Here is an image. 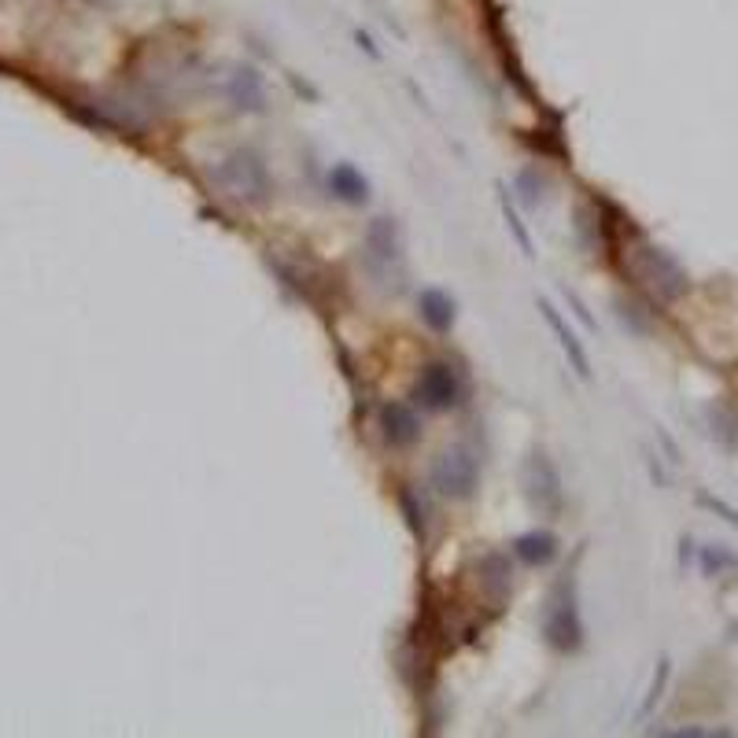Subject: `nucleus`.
Masks as SVG:
<instances>
[{"instance_id": "nucleus-2", "label": "nucleus", "mask_w": 738, "mask_h": 738, "mask_svg": "<svg viewBox=\"0 0 738 738\" xmlns=\"http://www.w3.org/2000/svg\"><path fill=\"white\" fill-rule=\"evenodd\" d=\"M215 181L229 196H240V200H266L270 192L266 167H262V159L251 156V151H232L226 163L215 170Z\"/></svg>"}, {"instance_id": "nucleus-19", "label": "nucleus", "mask_w": 738, "mask_h": 738, "mask_svg": "<svg viewBox=\"0 0 738 738\" xmlns=\"http://www.w3.org/2000/svg\"><path fill=\"white\" fill-rule=\"evenodd\" d=\"M565 299H569V307L576 310V318H580V321H583V326H588L591 332H594V329H599V321H594V318L588 315V307H583V299H580V296H576V292H569V288H565Z\"/></svg>"}, {"instance_id": "nucleus-7", "label": "nucleus", "mask_w": 738, "mask_h": 738, "mask_svg": "<svg viewBox=\"0 0 738 738\" xmlns=\"http://www.w3.org/2000/svg\"><path fill=\"white\" fill-rule=\"evenodd\" d=\"M381 429H384V440H388L391 447H410V443L421 436L418 413H413L407 402H396V399L381 407Z\"/></svg>"}, {"instance_id": "nucleus-14", "label": "nucleus", "mask_w": 738, "mask_h": 738, "mask_svg": "<svg viewBox=\"0 0 738 738\" xmlns=\"http://www.w3.org/2000/svg\"><path fill=\"white\" fill-rule=\"evenodd\" d=\"M709 421H713V436L720 440L724 451H738V413L731 407H724V402H716L709 410Z\"/></svg>"}, {"instance_id": "nucleus-5", "label": "nucleus", "mask_w": 738, "mask_h": 738, "mask_svg": "<svg viewBox=\"0 0 738 738\" xmlns=\"http://www.w3.org/2000/svg\"><path fill=\"white\" fill-rule=\"evenodd\" d=\"M639 274L661 299H680L683 292L691 288V277H686L680 262H675L669 251L650 248V245L639 251Z\"/></svg>"}, {"instance_id": "nucleus-1", "label": "nucleus", "mask_w": 738, "mask_h": 738, "mask_svg": "<svg viewBox=\"0 0 738 738\" xmlns=\"http://www.w3.org/2000/svg\"><path fill=\"white\" fill-rule=\"evenodd\" d=\"M543 639L561 654L580 650L583 624H580V610H576V576L572 572H565L561 580L554 583L547 610H543Z\"/></svg>"}, {"instance_id": "nucleus-4", "label": "nucleus", "mask_w": 738, "mask_h": 738, "mask_svg": "<svg viewBox=\"0 0 738 738\" xmlns=\"http://www.w3.org/2000/svg\"><path fill=\"white\" fill-rule=\"evenodd\" d=\"M413 396L424 410H451L462 402V377L451 362H429L418 373V384H413Z\"/></svg>"}, {"instance_id": "nucleus-16", "label": "nucleus", "mask_w": 738, "mask_h": 738, "mask_svg": "<svg viewBox=\"0 0 738 738\" xmlns=\"http://www.w3.org/2000/svg\"><path fill=\"white\" fill-rule=\"evenodd\" d=\"M499 200H502V215H507V222H510V229H513V237H518V245H521V251L524 256H535L532 251V237H529V229L521 226V218H518V211H513V204H510V196H507V189H499Z\"/></svg>"}, {"instance_id": "nucleus-8", "label": "nucleus", "mask_w": 738, "mask_h": 738, "mask_svg": "<svg viewBox=\"0 0 738 738\" xmlns=\"http://www.w3.org/2000/svg\"><path fill=\"white\" fill-rule=\"evenodd\" d=\"M540 310H543V318H547V326H550V332L558 337V343H561V351L569 355V362H572V370L580 373L583 381L591 377V359H588V351L580 348V340H576V332L565 326L561 321V315L554 310V303L550 299H540Z\"/></svg>"}, {"instance_id": "nucleus-9", "label": "nucleus", "mask_w": 738, "mask_h": 738, "mask_svg": "<svg viewBox=\"0 0 738 738\" xmlns=\"http://www.w3.org/2000/svg\"><path fill=\"white\" fill-rule=\"evenodd\" d=\"M513 554L529 565H550L558 558V535L550 532H524L513 540Z\"/></svg>"}, {"instance_id": "nucleus-15", "label": "nucleus", "mask_w": 738, "mask_h": 738, "mask_svg": "<svg viewBox=\"0 0 738 738\" xmlns=\"http://www.w3.org/2000/svg\"><path fill=\"white\" fill-rule=\"evenodd\" d=\"M697 565H702L705 576H724L727 569L738 572V554L731 547H720V543H709V547H702V554H697Z\"/></svg>"}, {"instance_id": "nucleus-13", "label": "nucleus", "mask_w": 738, "mask_h": 738, "mask_svg": "<svg viewBox=\"0 0 738 738\" xmlns=\"http://www.w3.org/2000/svg\"><path fill=\"white\" fill-rule=\"evenodd\" d=\"M366 245H370V251L377 259H384V262H391L399 256V240H396V226H391L388 218H377L370 226V232H366Z\"/></svg>"}, {"instance_id": "nucleus-18", "label": "nucleus", "mask_w": 738, "mask_h": 738, "mask_svg": "<svg viewBox=\"0 0 738 738\" xmlns=\"http://www.w3.org/2000/svg\"><path fill=\"white\" fill-rule=\"evenodd\" d=\"M697 502H702V507H709V510H716V513H720V518H724V521H731V524H735V529H738V510H731V507H724V502H720V499H713V495H705V491H702V495H697Z\"/></svg>"}, {"instance_id": "nucleus-11", "label": "nucleus", "mask_w": 738, "mask_h": 738, "mask_svg": "<svg viewBox=\"0 0 738 738\" xmlns=\"http://www.w3.org/2000/svg\"><path fill=\"white\" fill-rule=\"evenodd\" d=\"M418 307H421V318L429 321V326L436 329V332H447L454 326V299L447 296V292L424 288L421 299H418Z\"/></svg>"}, {"instance_id": "nucleus-12", "label": "nucleus", "mask_w": 738, "mask_h": 738, "mask_svg": "<svg viewBox=\"0 0 738 738\" xmlns=\"http://www.w3.org/2000/svg\"><path fill=\"white\" fill-rule=\"evenodd\" d=\"M232 100H237V107H248V111H262V78L256 75L251 67H240L237 75H232V86H229Z\"/></svg>"}, {"instance_id": "nucleus-17", "label": "nucleus", "mask_w": 738, "mask_h": 738, "mask_svg": "<svg viewBox=\"0 0 738 738\" xmlns=\"http://www.w3.org/2000/svg\"><path fill=\"white\" fill-rule=\"evenodd\" d=\"M669 675H672V665H669V657H661V665H657V675H654V686H650V694H646V702H643L639 716H646V713L654 709V702H657V697H661L665 683H669Z\"/></svg>"}, {"instance_id": "nucleus-6", "label": "nucleus", "mask_w": 738, "mask_h": 738, "mask_svg": "<svg viewBox=\"0 0 738 738\" xmlns=\"http://www.w3.org/2000/svg\"><path fill=\"white\" fill-rule=\"evenodd\" d=\"M524 488H529V499L540 510L554 513L561 507V477L547 454H532L529 458V465H524Z\"/></svg>"}, {"instance_id": "nucleus-3", "label": "nucleus", "mask_w": 738, "mask_h": 738, "mask_svg": "<svg viewBox=\"0 0 738 738\" xmlns=\"http://www.w3.org/2000/svg\"><path fill=\"white\" fill-rule=\"evenodd\" d=\"M432 484H436L443 495H451V499H469L480 484V465L473 458V451L469 447L443 451L436 465H432Z\"/></svg>"}, {"instance_id": "nucleus-10", "label": "nucleus", "mask_w": 738, "mask_h": 738, "mask_svg": "<svg viewBox=\"0 0 738 738\" xmlns=\"http://www.w3.org/2000/svg\"><path fill=\"white\" fill-rule=\"evenodd\" d=\"M329 189L337 192L340 200H348V204H366L370 200V181L351 163H337L329 170Z\"/></svg>"}]
</instances>
